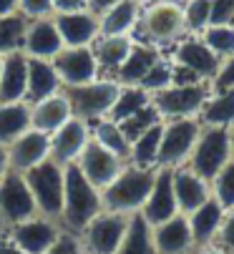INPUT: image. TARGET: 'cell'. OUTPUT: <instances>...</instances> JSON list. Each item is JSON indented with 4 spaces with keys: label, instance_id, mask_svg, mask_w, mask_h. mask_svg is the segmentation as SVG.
Segmentation results:
<instances>
[{
    "label": "cell",
    "instance_id": "cell-15",
    "mask_svg": "<svg viewBox=\"0 0 234 254\" xmlns=\"http://www.w3.org/2000/svg\"><path fill=\"white\" fill-rule=\"evenodd\" d=\"M48 138H51V159L53 161H58L61 166L76 164L81 151L86 149V143L91 141V124L78 116H71Z\"/></svg>",
    "mask_w": 234,
    "mask_h": 254
},
{
    "label": "cell",
    "instance_id": "cell-40",
    "mask_svg": "<svg viewBox=\"0 0 234 254\" xmlns=\"http://www.w3.org/2000/svg\"><path fill=\"white\" fill-rule=\"evenodd\" d=\"M171 83H174V63L169 58H161L159 63L149 70V76L141 81L139 88H144L146 93H156V91L169 88Z\"/></svg>",
    "mask_w": 234,
    "mask_h": 254
},
{
    "label": "cell",
    "instance_id": "cell-39",
    "mask_svg": "<svg viewBox=\"0 0 234 254\" xmlns=\"http://www.w3.org/2000/svg\"><path fill=\"white\" fill-rule=\"evenodd\" d=\"M209 187H212V199H217L224 211L234 209V159L209 181Z\"/></svg>",
    "mask_w": 234,
    "mask_h": 254
},
{
    "label": "cell",
    "instance_id": "cell-9",
    "mask_svg": "<svg viewBox=\"0 0 234 254\" xmlns=\"http://www.w3.org/2000/svg\"><path fill=\"white\" fill-rule=\"evenodd\" d=\"M71 108H73V116L83 119L88 124L98 121V119H108L111 108L119 98L121 86L116 83L113 78H96L86 86H78V88H63Z\"/></svg>",
    "mask_w": 234,
    "mask_h": 254
},
{
    "label": "cell",
    "instance_id": "cell-11",
    "mask_svg": "<svg viewBox=\"0 0 234 254\" xmlns=\"http://www.w3.org/2000/svg\"><path fill=\"white\" fill-rule=\"evenodd\" d=\"M131 214H116V211H101L96 219L78 234L86 254H116L126 229H129Z\"/></svg>",
    "mask_w": 234,
    "mask_h": 254
},
{
    "label": "cell",
    "instance_id": "cell-55",
    "mask_svg": "<svg viewBox=\"0 0 234 254\" xmlns=\"http://www.w3.org/2000/svg\"><path fill=\"white\" fill-rule=\"evenodd\" d=\"M232 25H234V20H232Z\"/></svg>",
    "mask_w": 234,
    "mask_h": 254
},
{
    "label": "cell",
    "instance_id": "cell-7",
    "mask_svg": "<svg viewBox=\"0 0 234 254\" xmlns=\"http://www.w3.org/2000/svg\"><path fill=\"white\" fill-rule=\"evenodd\" d=\"M199 133H202L199 119H174V121H164L156 169H179V166H186V161H189L194 146H197Z\"/></svg>",
    "mask_w": 234,
    "mask_h": 254
},
{
    "label": "cell",
    "instance_id": "cell-44",
    "mask_svg": "<svg viewBox=\"0 0 234 254\" xmlns=\"http://www.w3.org/2000/svg\"><path fill=\"white\" fill-rule=\"evenodd\" d=\"M224 88H234V56L222 61L217 76L212 81V91H224Z\"/></svg>",
    "mask_w": 234,
    "mask_h": 254
},
{
    "label": "cell",
    "instance_id": "cell-30",
    "mask_svg": "<svg viewBox=\"0 0 234 254\" xmlns=\"http://www.w3.org/2000/svg\"><path fill=\"white\" fill-rule=\"evenodd\" d=\"M25 131H30V103H0V143L8 146Z\"/></svg>",
    "mask_w": 234,
    "mask_h": 254
},
{
    "label": "cell",
    "instance_id": "cell-45",
    "mask_svg": "<svg viewBox=\"0 0 234 254\" xmlns=\"http://www.w3.org/2000/svg\"><path fill=\"white\" fill-rule=\"evenodd\" d=\"M234 20V0H212V25Z\"/></svg>",
    "mask_w": 234,
    "mask_h": 254
},
{
    "label": "cell",
    "instance_id": "cell-54",
    "mask_svg": "<svg viewBox=\"0 0 234 254\" xmlns=\"http://www.w3.org/2000/svg\"><path fill=\"white\" fill-rule=\"evenodd\" d=\"M0 73H3V56H0Z\"/></svg>",
    "mask_w": 234,
    "mask_h": 254
},
{
    "label": "cell",
    "instance_id": "cell-49",
    "mask_svg": "<svg viewBox=\"0 0 234 254\" xmlns=\"http://www.w3.org/2000/svg\"><path fill=\"white\" fill-rule=\"evenodd\" d=\"M20 0H0V15H15Z\"/></svg>",
    "mask_w": 234,
    "mask_h": 254
},
{
    "label": "cell",
    "instance_id": "cell-8",
    "mask_svg": "<svg viewBox=\"0 0 234 254\" xmlns=\"http://www.w3.org/2000/svg\"><path fill=\"white\" fill-rule=\"evenodd\" d=\"M232 161V143H229V128H214V126H202V133L197 138L186 166L199 174L202 179L212 181L227 164Z\"/></svg>",
    "mask_w": 234,
    "mask_h": 254
},
{
    "label": "cell",
    "instance_id": "cell-14",
    "mask_svg": "<svg viewBox=\"0 0 234 254\" xmlns=\"http://www.w3.org/2000/svg\"><path fill=\"white\" fill-rule=\"evenodd\" d=\"M126 164L129 161H124L121 156H116L108 149L98 146L93 138L86 143V149L81 151V156H78V161H76V166L81 169V174L91 181L98 191H103L111 181L124 171Z\"/></svg>",
    "mask_w": 234,
    "mask_h": 254
},
{
    "label": "cell",
    "instance_id": "cell-24",
    "mask_svg": "<svg viewBox=\"0 0 234 254\" xmlns=\"http://www.w3.org/2000/svg\"><path fill=\"white\" fill-rule=\"evenodd\" d=\"M28 88V56L13 51L3 56V73H0V103L25 101Z\"/></svg>",
    "mask_w": 234,
    "mask_h": 254
},
{
    "label": "cell",
    "instance_id": "cell-48",
    "mask_svg": "<svg viewBox=\"0 0 234 254\" xmlns=\"http://www.w3.org/2000/svg\"><path fill=\"white\" fill-rule=\"evenodd\" d=\"M191 254H229V252H227V249H222L219 244H214V242H212V244H204V247H197V249H194Z\"/></svg>",
    "mask_w": 234,
    "mask_h": 254
},
{
    "label": "cell",
    "instance_id": "cell-53",
    "mask_svg": "<svg viewBox=\"0 0 234 254\" xmlns=\"http://www.w3.org/2000/svg\"><path fill=\"white\" fill-rule=\"evenodd\" d=\"M139 5H151V3H156V0H136Z\"/></svg>",
    "mask_w": 234,
    "mask_h": 254
},
{
    "label": "cell",
    "instance_id": "cell-3",
    "mask_svg": "<svg viewBox=\"0 0 234 254\" xmlns=\"http://www.w3.org/2000/svg\"><path fill=\"white\" fill-rule=\"evenodd\" d=\"M174 63V83H212L217 70L222 65V58L214 56L199 35H184L179 43H174L171 53Z\"/></svg>",
    "mask_w": 234,
    "mask_h": 254
},
{
    "label": "cell",
    "instance_id": "cell-23",
    "mask_svg": "<svg viewBox=\"0 0 234 254\" xmlns=\"http://www.w3.org/2000/svg\"><path fill=\"white\" fill-rule=\"evenodd\" d=\"M161 58L164 56L159 53V48H156V46H149V43L136 41L134 48H131V53H129V58L113 73V81L119 83V86H134V88H139L141 81L149 76V70L159 63Z\"/></svg>",
    "mask_w": 234,
    "mask_h": 254
},
{
    "label": "cell",
    "instance_id": "cell-50",
    "mask_svg": "<svg viewBox=\"0 0 234 254\" xmlns=\"http://www.w3.org/2000/svg\"><path fill=\"white\" fill-rule=\"evenodd\" d=\"M0 254H25V252H20L8 237H0Z\"/></svg>",
    "mask_w": 234,
    "mask_h": 254
},
{
    "label": "cell",
    "instance_id": "cell-51",
    "mask_svg": "<svg viewBox=\"0 0 234 254\" xmlns=\"http://www.w3.org/2000/svg\"><path fill=\"white\" fill-rule=\"evenodd\" d=\"M8 171H10V161H8V146H3V143H0V179H3Z\"/></svg>",
    "mask_w": 234,
    "mask_h": 254
},
{
    "label": "cell",
    "instance_id": "cell-12",
    "mask_svg": "<svg viewBox=\"0 0 234 254\" xmlns=\"http://www.w3.org/2000/svg\"><path fill=\"white\" fill-rule=\"evenodd\" d=\"M61 229H63L61 222L51 219V216H43V214H35L20 224L8 227L5 237L25 254H46L53 247V242L58 239Z\"/></svg>",
    "mask_w": 234,
    "mask_h": 254
},
{
    "label": "cell",
    "instance_id": "cell-26",
    "mask_svg": "<svg viewBox=\"0 0 234 254\" xmlns=\"http://www.w3.org/2000/svg\"><path fill=\"white\" fill-rule=\"evenodd\" d=\"M61 78L53 68V61L43 58H28V88H25V101L35 103L43 101L53 93H61Z\"/></svg>",
    "mask_w": 234,
    "mask_h": 254
},
{
    "label": "cell",
    "instance_id": "cell-18",
    "mask_svg": "<svg viewBox=\"0 0 234 254\" xmlns=\"http://www.w3.org/2000/svg\"><path fill=\"white\" fill-rule=\"evenodd\" d=\"M28 58H43V61H53L61 51H63V41L61 33L56 28L53 18H35L28 20L25 25V35H23V48H20Z\"/></svg>",
    "mask_w": 234,
    "mask_h": 254
},
{
    "label": "cell",
    "instance_id": "cell-42",
    "mask_svg": "<svg viewBox=\"0 0 234 254\" xmlns=\"http://www.w3.org/2000/svg\"><path fill=\"white\" fill-rule=\"evenodd\" d=\"M18 13L25 20L53 18V0H20V3H18Z\"/></svg>",
    "mask_w": 234,
    "mask_h": 254
},
{
    "label": "cell",
    "instance_id": "cell-29",
    "mask_svg": "<svg viewBox=\"0 0 234 254\" xmlns=\"http://www.w3.org/2000/svg\"><path fill=\"white\" fill-rule=\"evenodd\" d=\"M199 124L214 128H234V88L212 91L199 114Z\"/></svg>",
    "mask_w": 234,
    "mask_h": 254
},
{
    "label": "cell",
    "instance_id": "cell-17",
    "mask_svg": "<svg viewBox=\"0 0 234 254\" xmlns=\"http://www.w3.org/2000/svg\"><path fill=\"white\" fill-rule=\"evenodd\" d=\"M139 214L151 227L161 224V222H166V219L179 214V204H176L174 184H171V169H156L151 194H149V199H146V204L141 206Z\"/></svg>",
    "mask_w": 234,
    "mask_h": 254
},
{
    "label": "cell",
    "instance_id": "cell-6",
    "mask_svg": "<svg viewBox=\"0 0 234 254\" xmlns=\"http://www.w3.org/2000/svg\"><path fill=\"white\" fill-rule=\"evenodd\" d=\"M212 96V83H171L164 91L151 93V106L161 121H174V119H199L204 103Z\"/></svg>",
    "mask_w": 234,
    "mask_h": 254
},
{
    "label": "cell",
    "instance_id": "cell-31",
    "mask_svg": "<svg viewBox=\"0 0 234 254\" xmlns=\"http://www.w3.org/2000/svg\"><path fill=\"white\" fill-rule=\"evenodd\" d=\"M116 254H156L151 224L144 219L141 214H131L129 229H126L119 249H116Z\"/></svg>",
    "mask_w": 234,
    "mask_h": 254
},
{
    "label": "cell",
    "instance_id": "cell-1",
    "mask_svg": "<svg viewBox=\"0 0 234 254\" xmlns=\"http://www.w3.org/2000/svg\"><path fill=\"white\" fill-rule=\"evenodd\" d=\"M103 211L101 191L81 174L76 164L66 166V189H63V209H61V227L81 234L96 216Z\"/></svg>",
    "mask_w": 234,
    "mask_h": 254
},
{
    "label": "cell",
    "instance_id": "cell-32",
    "mask_svg": "<svg viewBox=\"0 0 234 254\" xmlns=\"http://www.w3.org/2000/svg\"><path fill=\"white\" fill-rule=\"evenodd\" d=\"M91 138L98 143V146L108 149L111 154L121 156L124 161H129V151H131V141L124 136L121 126L113 119H98L91 124Z\"/></svg>",
    "mask_w": 234,
    "mask_h": 254
},
{
    "label": "cell",
    "instance_id": "cell-10",
    "mask_svg": "<svg viewBox=\"0 0 234 254\" xmlns=\"http://www.w3.org/2000/svg\"><path fill=\"white\" fill-rule=\"evenodd\" d=\"M35 214H38V206H35V199L30 194L25 176L10 169L0 179V224L8 229L13 224L30 219Z\"/></svg>",
    "mask_w": 234,
    "mask_h": 254
},
{
    "label": "cell",
    "instance_id": "cell-52",
    "mask_svg": "<svg viewBox=\"0 0 234 254\" xmlns=\"http://www.w3.org/2000/svg\"><path fill=\"white\" fill-rule=\"evenodd\" d=\"M229 143H232V159H234V128H229Z\"/></svg>",
    "mask_w": 234,
    "mask_h": 254
},
{
    "label": "cell",
    "instance_id": "cell-46",
    "mask_svg": "<svg viewBox=\"0 0 234 254\" xmlns=\"http://www.w3.org/2000/svg\"><path fill=\"white\" fill-rule=\"evenodd\" d=\"M88 10V0H53V15Z\"/></svg>",
    "mask_w": 234,
    "mask_h": 254
},
{
    "label": "cell",
    "instance_id": "cell-33",
    "mask_svg": "<svg viewBox=\"0 0 234 254\" xmlns=\"http://www.w3.org/2000/svg\"><path fill=\"white\" fill-rule=\"evenodd\" d=\"M161 128L164 121L141 133L139 138L131 141V151H129V164L141 166V169H156V159H159V143H161Z\"/></svg>",
    "mask_w": 234,
    "mask_h": 254
},
{
    "label": "cell",
    "instance_id": "cell-20",
    "mask_svg": "<svg viewBox=\"0 0 234 254\" xmlns=\"http://www.w3.org/2000/svg\"><path fill=\"white\" fill-rule=\"evenodd\" d=\"M151 232H154L156 254H191L194 249H197L186 214L171 216V219L151 227Z\"/></svg>",
    "mask_w": 234,
    "mask_h": 254
},
{
    "label": "cell",
    "instance_id": "cell-28",
    "mask_svg": "<svg viewBox=\"0 0 234 254\" xmlns=\"http://www.w3.org/2000/svg\"><path fill=\"white\" fill-rule=\"evenodd\" d=\"M141 15V5L136 0H121L113 8H108L106 13L98 15L101 23V35H129Z\"/></svg>",
    "mask_w": 234,
    "mask_h": 254
},
{
    "label": "cell",
    "instance_id": "cell-2",
    "mask_svg": "<svg viewBox=\"0 0 234 254\" xmlns=\"http://www.w3.org/2000/svg\"><path fill=\"white\" fill-rule=\"evenodd\" d=\"M154 179H156V169H141V166L126 164L124 171L101 191L103 211L139 214L151 194Z\"/></svg>",
    "mask_w": 234,
    "mask_h": 254
},
{
    "label": "cell",
    "instance_id": "cell-47",
    "mask_svg": "<svg viewBox=\"0 0 234 254\" xmlns=\"http://www.w3.org/2000/svg\"><path fill=\"white\" fill-rule=\"evenodd\" d=\"M116 3H121V0H88V10L96 13V15H101V13H106L108 8H113Z\"/></svg>",
    "mask_w": 234,
    "mask_h": 254
},
{
    "label": "cell",
    "instance_id": "cell-43",
    "mask_svg": "<svg viewBox=\"0 0 234 254\" xmlns=\"http://www.w3.org/2000/svg\"><path fill=\"white\" fill-rule=\"evenodd\" d=\"M214 244H219L222 249H227L229 254H234V209H229L224 214V222L219 227V234H217Z\"/></svg>",
    "mask_w": 234,
    "mask_h": 254
},
{
    "label": "cell",
    "instance_id": "cell-41",
    "mask_svg": "<svg viewBox=\"0 0 234 254\" xmlns=\"http://www.w3.org/2000/svg\"><path fill=\"white\" fill-rule=\"evenodd\" d=\"M46 254H86V249H83L81 237H78V234H73L68 229H61L58 239L53 242V247Z\"/></svg>",
    "mask_w": 234,
    "mask_h": 254
},
{
    "label": "cell",
    "instance_id": "cell-36",
    "mask_svg": "<svg viewBox=\"0 0 234 254\" xmlns=\"http://www.w3.org/2000/svg\"><path fill=\"white\" fill-rule=\"evenodd\" d=\"M199 38L207 43V48L219 56L222 61L234 56V25L224 23V25H209L207 30L199 33Z\"/></svg>",
    "mask_w": 234,
    "mask_h": 254
},
{
    "label": "cell",
    "instance_id": "cell-25",
    "mask_svg": "<svg viewBox=\"0 0 234 254\" xmlns=\"http://www.w3.org/2000/svg\"><path fill=\"white\" fill-rule=\"evenodd\" d=\"M224 209L217 199H207L199 209H194L191 214H186L189 219V229H191V237H194V244L197 247H204V244H212L219 234V227L224 222Z\"/></svg>",
    "mask_w": 234,
    "mask_h": 254
},
{
    "label": "cell",
    "instance_id": "cell-38",
    "mask_svg": "<svg viewBox=\"0 0 234 254\" xmlns=\"http://www.w3.org/2000/svg\"><path fill=\"white\" fill-rule=\"evenodd\" d=\"M156 124H161V116L156 114V108L149 103V106H144L141 111H136L134 116H129V119H124V121H119V126H121V131H124V136L129 138V141H134V138H139L141 133H146L149 128H154Z\"/></svg>",
    "mask_w": 234,
    "mask_h": 254
},
{
    "label": "cell",
    "instance_id": "cell-16",
    "mask_svg": "<svg viewBox=\"0 0 234 254\" xmlns=\"http://www.w3.org/2000/svg\"><path fill=\"white\" fill-rule=\"evenodd\" d=\"M56 28L61 33L63 48H91L96 38L101 35L98 15L91 10H78V13H61L53 15Z\"/></svg>",
    "mask_w": 234,
    "mask_h": 254
},
{
    "label": "cell",
    "instance_id": "cell-37",
    "mask_svg": "<svg viewBox=\"0 0 234 254\" xmlns=\"http://www.w3.org/2000/svg\"><path fill=\"white\" fill-rule=\"evenodd\" d=\"M184 15V28L191 35H199L212 25V0H186L181 5Z\"/></svg>",
    "mask_w": 234,
    "mask_h": 254
},
{
    "label": "cell",
    "instance_id": "cell-34",
    "mask_svg": "<svg viewBox=\"0 0 234 254\" xmlns=\"http://www.w3.org/2000/svg\"><path fill=\"white\" fill-rule=\"evenodd\" d=\"M151 103V93H146L144 88H134V86H121L119 91V98H116L113 108H111V114L108 119H113L116 124L134 116L136 111H141L144 106Z\"/></svg>",
    "mask_w": 234,
    "mask_h": 254
},
{
    "label": "cell",
    "instance_id": "cell-27",
    "mask_svg": "<svg viewBox=\"0 0 234 254\" xmlns=\"http://www.w3.org/2000/svg\"><path fill=\"white\" fill-rule=\"evenodd\" d=\"M134 43L136 41L131 38V35H98L96 43L91 46V51L96 56V63H98V70H106V73H111V78H113V73L129 58Z\"/></svg>",
    "mask_w": 234,
    "mask_h": 254
},
{
    "label": "cell",
    "instance_id": "cell-35",
    "mask_svg": "<svg viewBox=\"0 0 234 254\" xmlns=\"http://www.w3.org/2000/svg\"><path fill=\"white\" fill-rule=\"evenodd\" d=\"M25 25H28V20L20 13H15V15H0V56L23 48Z\"/></svg>",
    "mask_w": 234,
    "mask_h": 254
},
{
    "label": "cell",
    "instance_id": "cell-21",
    "mask_svg": "<svg viewBox=\"0 0 234 254\" xmlns=\"http://www.w3.org/2000/svg\"><path fill=\"white\" fill-rule=\"evenodd\" d=\"M171 184H174V196H176V204H179V214H191L194 209H199L212 196L209 181L202 179L199 174H194L189 166L171 169Z\"/></svg>",
    "mask_w": 234,
    "mask_h": 254
},
{
    "label": "cell",
    "instance_id": "cell-56",
    "mask_svg": "<svg viewBox=\"0 0 234 254\" xmlns=\"http://www.w3.org/2000/svg\"><path fill=\"white\" fill-rule=\"evenodd\" d=\"M0 227H3V224H0Z\"/></svg>",
    "mask_w": 234,
    "mask_h": 254
},
{
    "label": "cell",
    "instance_id": "cell-22",
    "mask_svg": "<svg viewBox=\"0 0 234 254\" xmlns=\"http://www.w3.org/2000/svg\"><path fill=\"white\" fill-rule=\"evenodd\" d=\"M71 116H73V108H71V101H68L66 91L30 103V128L41 131L46 136L56 133Z\"/></svg>",
    "mask_w": 234,
    "mask_h": 254
},
{
    "label": "cell",
    "instance_id": "cell-19",
    "mask_svg": "<svg viewBox=\"0 0 234 254\" xmlns=\"http://www.w3.org/2000/svg\"><path fill=\"white\" fill-rule=\"evenodd\" d=\"M46 159H51V138L41 131L30 128L23 136H18L13 143H8V161H10V169L18 174L30 171L33 166H38Z\"/></svg>",
    "mask_w": 234,
    "mask_h": 254
},
{
    "label": "cell",
    "instance_id": "cell-13",
    "mask_svg": "<svg viewBox=\"0 0 234 254\" xmlns=\"http://www.w3.org/2000/svg\"><path fill=\"white\" fill-rule=\"evenodd\" d=\"M53 68L63 88H78L101 76L96 56L91 48H63L53 58Z\"/></svg>",
    "mask_w": 234,
    "mask_h": 254
},
{
    "label": "cell",
    "instance_id": "cell-5",
    "mask_svg": "<svg viewBox=\"0 0 234 254\" xmlns=\"http://www.w3.org/2000/svg\"><path fill=\"white\" fill-rule=\"evenodd\" d=\"M30 194L35 199L38 214L51 216V219L61 222V209H63V189H66V166H61L53 159H46L30 171L23 174Z\"/></svg>",
    "mask_w": 234,
    "mask_h": 254
},
{
    "label": "cell",
    "instance_id": "cell-4",
    "mask_svg": "<svg viewBox=\"0 0 234 254\" xmlns=\"http://www.w3.org/2000/svg\"><path fill=\"white\" fill-rule=\"evenodd\" d=\"M141 35V43L149 46H174L184 38V15H181V5L174 0H156V3L146 5V10H141L136 28Z\"/></svg>",
    "mask_w": 234,
    "mask_h": 254
}]
</instances>
